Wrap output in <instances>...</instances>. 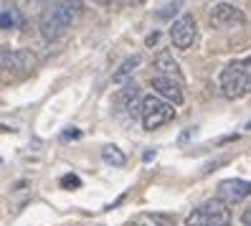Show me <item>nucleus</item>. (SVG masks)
Masks as SVG:
<instances>
[{"label": "nucleus", "instance_id": "20", "mask_svg": "<svg viewBox=\"0 0 251 226\" xmlns=\"http://www.w3.org/2000/svg\"><path fill=\"white\" fill-rule=\"evenodd\" d=\"M94 3H99V5H109L112 0H94Z\"/></svg>", "mask_w": 251, "mask_h": 226}, {"label": "nucleus", "instance_id": "13", "mask_svg": "<svg viewBox=\"0 0 251 226\" xmlns=\"http://www.w3.org/2000/svg\"><path fill=\"white\" fill-rule=\"evenodd\" d=\"M23 23V16H21V10L18 8H3L0 10V28H5V31H13V28H18Z\"/></svg>", "mask_w": 251, "mask_h": 226}, {"label": "nucleus", "instance_id": "16", "mask_svg": "<svg viewBox=\"0 0 251 226\" xmlns=\"http://www.w3.org/2000/svg\"><path fill=\"white\" fill-rule=\"evenodd\" d=\"M178 8H180V0H173L170 5H165L162 10H157V13H155V18H162V21H165V18H170V16H173V13L178 10Z\"/></svg>", "mask_w": 251, "mask_h": 226}, {"label": "nucleus", "instance_id": "14", "mask_svg": "<svg viewBox=\"0 0 251 226\" xmlns=\"http://www.w3.org/2000/svg\"><path fill=\"white\" fill-rule=\"evenodd\" d=\"M101 158H104V163H109L112 168H122V165L127 163V155L117 145H104L101 147Z\"/></svg>", "mask_w": 251, "mask_h": 226}, {"label": "nucleus", "instance_id": "6", "mask_svg": "<svg viewBox=\"0 0 251 226\" xmlns=\"http://www.w3.org/2000/svg\"><path fill=\"white\" fill-rule=\"evenodd\" d=\"M196 33H198V28H196V18L193 16H180V18H175L173 26H170V41H173V46L175 49H190L193 46V41H196Z\"/></svg>", "mask_w": 251, "mask_h": 226}, {"label": "nucleus", "instance_id": "2", "mask_svg": "<svg viewBox=\"0 0 251 226\" xmlns=\"http://www.w3.org/2000/svg\"><path fill=\"white\" fill-rule=\"evenodd\" d=\"M221 94L226 99H241L251 92V56L249 58H236L226 64L218 77Z\"/></svg>", "mask_w": 251, "mask_h": 226}, {"label": "nucleus", "instance_id": "19", "mask_svg": "<svg viewBox=\"0 0 251 226\" xmlns=\"http://www.w3.org/2000/svg\"><path fill=\"white\" fill-rule=\"evenodd\" d=\"M120 3L125 5V8H137V5H142L145 0H120Z\"/></svg>", "mask_w": 251, "mask_h": 226}, {"label": "nucleus", "instance_id": "10", "mask_svg": "<svg viewBox=\"0 0 251 226\" xmlns=\"http://www.w3.org/2000/svg\"><path fill=\"white\" fill-rule=\"evenodd\" d=\"M152 66H155V77H165V79H173V82H180L183 84V71L178 66V61L168 54V51H157L155 58H152Z\"/></svg>", "mask_w": 251, "mask_h": 226}, {"label": "nucleus", "instance_id": "11", "mask_svg": "<svg viewBox=\"0 0 251 226\" xmlns=\"http://www.w3.org/2000/svg\"><path fill=\"white\" fill-rule=\"evenodd\" d=\"M127 226H173L170 216H162V214H140L135 216Z\"/></svg>", "mask_w": 251, "mask_h": 226}, {"label": "nucleus", "instance_id": "9", "mask_svg": "<svg viewBox=\"0 0 251 226\" xmlns=\"http://www.w3.org/2000/svg\"><path fill=\"white\" fill-rule=\"evenodd\" d=\"M150 86H152L155 97L165 99L168 104H180L183 102V84L180 82H173V79H165V77H152Z\"/></svg>", "mask_w": 251, "mask_h": 226}, {"label": "nucleus", "instance_id": "7", "mask_svg": "<svg viewBox=\"0 0 251 226\" xmlns=\"http://www.w3.org/2000/svg\"><path fill=\"white\" fill-rule=\"evenodd\" d=\"M36 66V56L31 51H13L0 43V71H31Z\"/></svg>", "mask_w": 251, "mask_h": 226}, {"label": "nucleus", "instance_id": "4", "mask_svg": "<svg viewBox=\"0 0 251 226\" xmlns=\"http://www.w3.org/2000/svg\"><path fill=\"white\" fill-rule=\"evenodd\" d=\"M185 226H231V211L221 198H211L190 211Z\"/></svg>", "mask_w": 251, "mask_h": 226}, {"label": "nucleus", "instance_id": "1", "mask_svg": "<svg viewBox=\"0 0 251 226\" xmlns=\"http://www.w3.org/2000/svg\"><path fill=\"white\" fill-rule=\"evenodd\" d=\"M79 18V5L76 0H56L51 3L41 16V36L46 41H58L69 33V28L74 26V21Z\"/></svg>", "mask_w": 251, "mask_h": 226}, {"label": "nucleus", "instance_id": "17", "mask_svg": "<svg viewBox=\"0 0 251 226\" xmlns=\"http://www.w3.org/2000/svg\"><path fill=\"white\" fill-rule=\"evenodd\" d=\"M81 183V180L76 178V175H66V178H61V188H76Z\"/></svg>", "mask_w": 251, "mask_h": 226}, {"label": "nucleus", "instance_id": "15", "mask_svg": "<svg viewBox=\"0 0 251 226\" xmlns=\"http://www.w3.org/2000/svg\"><path fill=\"white\" fill-rule=\"evenodd\" d=\"M23 5H25V13L28 16H43V10H46L51 5V0H23Z\"/></svg>", "mask_w": 251, "mask_h": 226}, {"label": "nucleus", "instance_id": "5", "mask_svg": "<svg viewBox=\"0 0 251 226\" xmlns=\"http://www.w3.org/2000/svg\"><path fill=\"white\" fill-rule=\"evenodd\" d=\"M208 23L216 31H226V28H239L246 23V16L241 8H236L231 3H216L208 13Z\"/></svg>", "mask_w": 251, "mask_h": 226}, {"label": "nucleus", "instance_id": "18", "mask_svg": "<svg viewBox=\"0 0 251 226\" xmlns=\"http://www.w3.org/2000/svg\"><path fill=\"white\" fill-rule=\"evenodd\" d=\"M241 226H251V206L241 214Z\"/></svg>", "mask_w": 251, "mask_h": 226}, {"label": "nucleus", "instance_id": "21", "mask_svg": "<svg viewBox=\"0 0 251 226\" xmlns=\"http://www.w3.org/2000/svg\"><path fill=\"white\" fill-rule=\"evenodd\" d=\"M244 130H249V132H251V119H249V122H246V127H244Z\"/></svg>", "mask_w": 251, "mask_h": 226}, {"label": "nucleus", "instance_id": "3", "mask_svg": "<svg viewBox=\"0 0 251 226\" xmlns=\"http://www.w3.org/2000/svg\"><path fill=\"white\" fill-rule=\"evenodd\" d=\"M137 119L142 122L145 130H157L162 125H168L175 119V107L168 104L165 99H160L155 94H147L140 99V110H137Z\"/></svg>", "mask_w": 251, "mask_h": 226}, {"label": "nucleus", "instance_id": "12", "mask_svg": "<svg viewBox=\"0 0 251 226\" xmlns=\"http://www.w3.org/2000/svg\"><path fill=\"white\" fill-rule=\"evenodd\" d=\"M140 66H142V56H129L127 61H122V64H120V69L114 71V77H112V79H114L117 84H120V82H125L127 77H132V74H135Z\"/></svg>", "mask_w": 251, "mask_h": 226}, {"label": "nucleus", "instance_id": "8", "mask_svg": "<svg viewBox=\"0 0 251 226\" xmlns=\"http://www.w3.org/2000/svg\"><path fill=\"white\" fill-rule=\"evenodd\" d=\"M218 193H221V201L224 203H241L244 198L251 196V183L241 178H228V180H221L218 183Z\"/></svg>", "mask_w": 251, "mask_h": 226}]
</instances>
